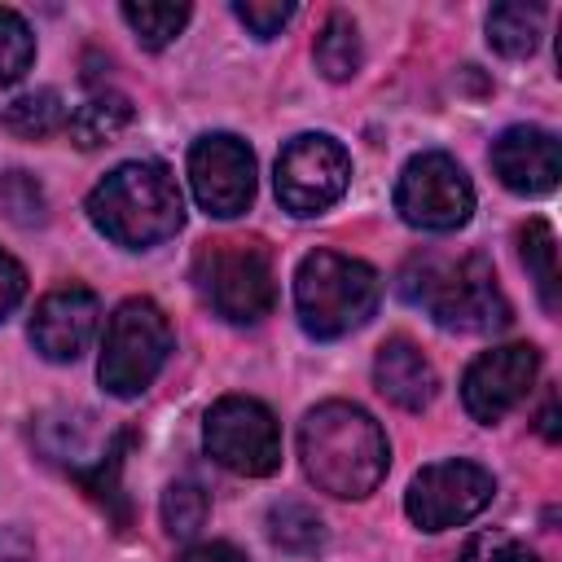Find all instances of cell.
I'll use <instances>...</instances> for the list:
<instances>
[{"instance_id": "22", "label": "cell", "mask_w": 562, "mask_h": 562, "mask_svg": "<svg viewBox=\"0 0 562 562\" xmlns=\"http://www.w3.org/2000/svg\"><path fill=\"white\" fill-rule=\"evenodd\" d=\"M268 540L285 553H316L325 544V522L316 509L299 501H281L268 509Z\"/></svg>"}, {"instance_id": "13", "label": "cell", "mask_w": 562, "mask_h": 562, "mask_svg": "<svg viewBox=\"0 0 562 562\" xmlns=\"http://www.w3.org/2000/svg\"><path fill=\"white\" fill-rule=\"evenodd\" d=\"M97 321H101V303L88 285H57L35 303L31 342L44 360L70 364L88 351V342L97 334Z\"/></svg>"}, {"instance_id": "27", "label": "cell", "mask_w": 562, "mask_h": 562, "mask_svg": "<svg viewBox=\"0 0 562 562\" xmlns=\"http://www.w3.org/2000/svg\"><path fill=\"white\" fill-rule=\"evenodd\" d=\"M461 562H540L527 544H518L514 536L501 531H483L461 549Z\"/></svg>"}, {"instance_id": "14", "label": "cell", "mask_w": 562, "mask_h": 562, "mask_svg": "<svg viewBox=\"0 0 562 562\" xmlns=\"http://www.w3.org/2000/svg\"><path fill=\"white\" fill-rule=\"evenodd\" d=\"M492 171H496V180L509 193H522V198L553 193L558 189V176H562L558 136L544 132V127H531V123L505 127L492 140Z\"/></svg>"}, {"instance_id": "28", "label": "cell", "mask_w": 562, "mask_h": 562, "mask_svg": "<svg viewBox=\"0 0 562 562\" xmlns=\"http://www.w3.org/2000/svg\"><path fill=\"white\" fill-rule=\"evenodd\" d=\"M22 294H26V268L9 250H0V321L22 303Z\"/></svg>"}, {"instance_id": "20", "label": "cell", "mask_w": 562, "mask_h": 562, "mask_svg": "<svg viewBox=\"0 0 562 562\" xmlns=\"http://www.w3.org/2000/svg\"><path fill=\"white\" fill-rule=\"evenodd\" d=\"M312 57H316V70L325 79H334V83L351 79L360 70V31H356V22L347 13H329L321 35H316Z\"/></svg>"}, {"instance_id": "18", "label": "cell", "mask_w": 562, "mask_h": 562, "mask_svg": "<svg viewBox=\"0 0 562 562\" xmlns=\"http://www.w3.org/2000/svg\"><path fill=\"white\" fill-rule=\"evenodd\" d=\"M0 127L18 140H44L53 136L57 127H66V105H61V92L57 88H35V92H22L13 97L4 110H0Z\"/></svg>"}, {"instance_id": "12", "label": "cell", "mask_w": 562, "mask_h": 562, "mask_svg": "<svg viewBox=\"0 0 562 562\" xmlns=\"http://www.w3.org/2000/svg\"><path fill=\"white\" fill-rule=\"evenodd\" d=\"M540 373V351L531 342H505V347H492L483 356L470 360L465 378H461V404L474 422L492 426L501 422L509 408H518L531 391Z\"/></svg>"}, {"instance_id": "5", "label": "cell", "mask_w": 562, "mask_h": 562, "mask_svg": "<svg viewBox=\"0 0 562 562\" xmlns=\"http://www.w3.org/2000/svg\"><path fill=\"white\" fill-rule=\"evenodd\" d=\"M193 285L202 303L228 325H259L277 303L272 259L255 237H215L193 255Z\"/></svg>"}, {"instance_id": "11", "label": "cell", "mask_w": 562, "mask_h": 562, "mask_svg": "<svg viewBox=\"0 0 562 562\" xmlns=\"http://www.w3.org/2000/svg\"><path fill=\"white\" fill-rule=\"evenodd\" d=\"M189 184L206 215L233 220L255 202V154L228 132H206L189 145Z\"/></svg>"}, {"instance_id": "31", "label": "cell", "mask_w": 562, "mask_h": 562, "mask_svg": "<svg viewBox=\"0 0 562 562\" xmlns=\"http://www.w3.org/2000/svg\"><path fill=\"white\" fill-rule=\"evenodd\" d=\"M540 435L553 443L558 439V395H549V404H544V413H540Z\"/></svg>"}, {"instance_id": "2", "label": "cell", "mask_w": 562, "mask_h": 562, "mask_svg": "<svg viewBox=\"0 0 562 562\" xmlns=\"http://www.w3.org/2000/svg\"><path fill=\"white\" fill-rule=\"evenodd\" d=\"M88 220L114 246L149 250V246H158V241H167V237L180 233V224H184V198H180L176 176L162 162L136 158V162H119L105 180L92 184V193H88Z\"/></svg>"}, {"instance_id": "7", "label": "cell", "mask_w": 562, "mask_h": 562, "mask_svg": "<svg viewBox=\"0 0 562 562\" xmlns=\"http://www.w3.org/2000/svg\"><path fill=\"white\" fill-rule=\"evenodd\" d=\"M202 443L215 465L246 474V479H263L281 465V426L272 408L250 395L215 400L202 422Z\"/></svg>"}, {"instance_id": "26", "label": "cell", "mask_w": 562, "mask_h": 562, "mask_svg": "<svg viewBox=\"0 0 562 562\" xmlns=\"http://www.w3.org/2000/svg\"><path fill=\"white\" fill-rule=\"evenodd\" d=\"M233 13H237V22H241L255 40H272V35L294 18V4H290V0H237Z\"/></svg>"}, {"instance_id": "4", "label": "cell", "mask_w": 562, "mask_h": 562, "mask_svg": "<svg viewBox=\"0 0 562 562\" xmlns=\"http://www.w3.org/2000/svg\"><path fill=\"white\" fill-rule=\"evenodd\" d=\"M382 299V281L364 259L312 250L294 272V312L312 338H342L360 329Z\"/></svg>"}, {"instance_id": "6", "label": "cell", "mask_w": 562, "mask_h": 562, "mask_svg": "<svg viewBox=\"0 0 562 562\" xmlns=\"http://www.w3.org/2000/svg\"><path fill=\"white\" fill-rule=\"evenodd\" d=\"M171 321L154 299H123L105 321L97 378L114 400H136L154 386L171 356Z\"/></svg>"}, {"instance_id": "8", "label": "cell", "mask_w": 562, "mask_h": 562, "mask_svg": "<svg viewBox=\"0 0 562 562\" xmlns=\"http://www.w3.org/2000/svg\"><path fill=\"white\" fill-rule=\"evenodd\" d=\"M395 211L422 233H452L474 211V184L457 158L430 149L404 162L395 180Z\"/></svg>"}, {"instance_id": "17", "label": "cell", "mask_w": 562, "mask_h": 562, "mask_svg": "<svg viewBox=\"0 0 562 562\" xmlns=\"http://www.w3.org/2000/svg\"><path fill=\"white\" fill-rule=\"evenodd\" d=\"M127 123H132V101L123 92H97L83 105H75V114L66 119V132L79 149H97L123 136Z\"/></svg>"}, {"instance_id": "9", "label": "cell", "mask_w": 562, "mask_h": 562, "mask_svg": "<svg viewBox=\"0 0 562 562\" xmlns=\"http://www.w3.org/2000/svg\"><path fill=\"white\" fill-rule=\"evenodd\" d=\"M496 479L465 457H448V461H430L413 474L408 492H404V514L422 527V531H452L461 522H470L474 514H483L492 505Z\"/></svg>"}, {"instance_id": "3", "label": "cell", "mask_w": 562, "mask_h": 562, "mask_svg": "<svg viewBox=\"0 0 562 562\" xmlns=\"http://www.w3.org/2000/svg\"><path fill=\"white\" fill-rule=\"evenodd\" d=\"M400 290L408 303L426 307V316L439 329L452 334H496L509 325V299L496 281V268L483 255H461V259L417 255L404 268Z\"/></svg>"}, {"instance_id": "24", "label": "cell", "mask_w": 562, "mask_h": 562, "mask_svg": "<svg viewBox=\"0 0 562 562\" xmlns=\"http://www.w3.org/2000/svg\"><path fill=\"white\" fill-rule=\"evenodd\" d=\"M31 61H35V35H31L26 18L13 9H0V88L22 79L31 70Z\"/></svg>"}, {"instance_id": "15", "label": "cell", "mask_w": 562, "mask_h": 562, "mask_svg": "<svg viewBox=\"0 0 562 562\" xmlns=\"http://www.w3.org/2000/svg\"><path fill=\"white\" fill-rule=\"evenodd\" d=\"M373 386L395 404V408H408V413H422L435 391H439V378H435V364L422 356L417 342L408 338H386L373 356Z\"/></svg>"}, {"instance_id": "16", "label": "cell", "mask_w": 562, "mask_h": 562, "mask_svg": "<svg viewBox=\"0 0 562 562\" xmlns=\"http://www.w3.org/2000/svg\"><path fill=\"white\" fill-rule=\"evenodd\" d=\"M518 259L540 294V307L544 312H558L562 307V277H558V237L549 228V220L531 215L522 228H518Z\"/></svg>"}, {"instance_id": "23", "label": "cell", "mask_w": 562, "mask_h": 562, "mask_svg": "<svg viewBox=\"0 0 562 562\" xmlns=\"http://www.w3.org/2000/svg\"><path fill=\"white\" fill-rule=\"evenodd\" d=\"M206 514H211V496L193 479L167 483V492H162V527H167V536H180V540L198 536Z\"/></svg>"}, {"instance_id": "30", "label": "cell", "mask_w": 562, "mask_h": 562, "mask_svg": "<svg viewBox=\"0 0 562 562\" xmlns=\"http://www.w3.org/2000/svg\"><path fill=\"white\" fill-rule=\"evenodd\" d=\"M35 544L22 527H0V562H31Z\"/></svg>"}, {"instance_id": "21", "label": "cell", "mask_w": 562, "mask_h": 562, "mask_svg": "<svg viewBox=\"0 0 562 562\" xmlns=\"http://www.w3.org/2000/svg\"><path fill=\"white\" fill-rule=\"evenodd\" d=\"M119 13L132 26V35L140 40V48H149V53L167 48L189 22V4H171V0H140V4L127 0Z\"/></svg>"}, {"instance_id": "25", "label": "cell", "mask_w": 562, "mask_h": 562, "mask_svg": "<svg viewBox=\"0 0 562 562\" xmlns=\"http://www.w3.org/2000/svg\"><path fill=\"white\" fill-rule=\"evenodd\" d=\"M0 206L13 224H44V189L26 171H9L0 180Z\"/></svg>"}, {"instance_id": "29", "label": "cell", "mask_w": 562, "mask_h": 562, "mask_svg": "<svg viewBox=\"0 0 562 562\" xmlns=\"http://www.w3.org/2000/svg\"><path fill=\"white\" fill-rule=\"evenodd\" d=\"M176 562H246V553L228 540H202V544H189Z\"/></svg>"}, {"instance_id": "10", "label": "cell", "mask_w": 562, "mask_h": 562, "mask_svg": "<svg viewBox=\"0 0 562 562\" xmlns=\"http://www.w3.org/2000/svg\"><path fill=\"white\" fill-rule=\"evenodd\" d=\"M351 184L347 149L325 132H303L285 140L277 154V202L290 215H321L329 211Z\"/></svg>"}, {"instance_id": "19", "label": "cell", "mask_w": 562, "mask_h": 562, "mask_svg": "<svg viewBox=\"0 0 562 562\" xmlns=\"http://www.w3.org/2000/svg\"><path fill=\"white\" fill-rule=\"evenodd\" d=\"M540 22L544 13L536 4H496L487 13V44L501 53V57H531L536 44H540Z\"/></svg>"}, {"instance_id": "1", "label": "cell", "mask_w": 562, "mask_h": 562, "mask_svg": "<svg viewBox=\"0 0 562 562\" xmlns=\"http://www.w3.org/2000/svg\"><path fill=\"white\" fill-rule=\"evenodd\" d=\"M299 457L321 492L360 501L386 479L391 443L373 413L347 400H325L299 422Z\"/></svg>"}]
</instances>
